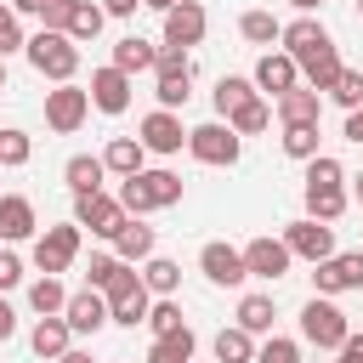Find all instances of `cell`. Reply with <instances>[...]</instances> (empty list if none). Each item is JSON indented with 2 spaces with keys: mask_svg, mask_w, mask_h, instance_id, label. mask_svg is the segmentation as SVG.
I'll list each match as a JSON object with an SVG mask.
<instances>
[{
  "mask_svg": "<svg viewBox=\"0 0 363 363\" xmlns=\"http://www.w3.org/2000/svg\"><path fill=\"white\" fill-rule=\"evenodd\" d=\"M125 216H147V210H170L182 204V176L176 170H136V176H119V193Z\"/></svg>",
  "mask_w": 363,
  "mask_h": 363,
  "instance_id": "6da1fadb",
  "label": "cell"
},
{
  "mask_svg": "<svg viewBox=\"0 0 363 363\" xmlns=\"http://www.w3.org/2000/svg\"><path fill=\"white\" fill-rule=\"evenodd\" d=\"M23 57H28V68H34L40 79H51V85H62V79L79 74V45H74L68 34H57V28H40L34 40H23Z\"/></svg>",
  "mask_w": 363,
  "mask_h": 363,
  "instance_id": "7a4b0ae2",
  "label": "cell"
},
{
  "mask_svg": "<svg viewBox=\"0 0 363 363\" xmlns=\"http://www.w3.org/2000/svg\"><path fill=\"white\" fill-rule=\"evenodd\" d=\"M102 301H108V323H119V329L147 323V306H153V295H147L142 272H130V261H125V267L102 284Z\"/></svg>",
  "mask_w": 363,
  "mask_h": 363,
  "instance_id": "3957f363",
  "label": "cell"
},
{
  "mask_svg": "<svg viewBox=\"0 0 363 363\" xmlns=\"http://www.w3.org/2000/svg\"><path fill=\"white\" fill-rule=\"evenodd\" d=\"M40 17H45V28L68 34L74 45H79V40H96V34H102V23H108V11H102L96 0H45V6H40Z\"/></svg>",
  "mask_w": 363,
  "mask_h": 363,
  "instance_id": "277c9868",
  "label": "cell"
},
{
  "mask_svg": "<svg viewBox=\"0 0 363 363\" xmlns=\"http://www.w3.org/2000/svg\"><path fill=\"white\" fill-rule=\"evenodd\" d=\"M301 335H306L318 352H335V346L352 335V323H346V312H340L329 295H312V301L301 306Z\"/></svg>",
  "mask_w": 363,
  "mask_h": 363,
  "instance_id": "5b68a950",
  "label": "cell"
},
{
  "mask_svg": "<svg viewBox=\"0 0 363 363\" xmlns=\"http://www.w3.org/2000/svg\"><path fill=\"white\" fill-rule=\"evenodd\" d=\"M187 153H193L199 164H238V153H244V136H238L233 125L210 119V125H193V130H187Z\"/></svg>",
  "mask_w": 363,
  "mask_h": 363,
  "instance_id": "8992f818",
  "label": "cell"
},
{
  "mask_svg": "<svg viewBox=\"0 0 363 363\" xmlns=\"http://www.w3.org/2000/svg\"><path fill=\"white\" fill-rule=\"evenodd\" d=\"M85 113H91V91H79L74 79H62L57 91H45V125L57 136H74L85 125Z\"/></svg>",
  "mask_w": 363,
  "mask_h": 363,
  "instance_id": "52a82bcc",
  "label": "cell"
},
{
  "mask_svg": "<svg viewBox=\"0 0 363 363\" xmlns=\"http://www.w3.org/2000/svg\"><path fill=\"white\" fill-rule=\"evenodd\" d=\"M79 221H62V227H45L40 238H34V267L40 272H68L74 267V255H79Z\"/></svg>",
  "mask_w": 363,
  "mask_h": 363,
  "instance_id": "ba28073f",
  "label": "cell"
},
{
  "mask_svg": "<svg viewBox=\"0 0 363 363\" xmlns=\"http://www.w3.org/2000/svg\"><path fill=\"white\" fill-rule=\"evenodd\" d=\"M74 221L91 227L96 238H113L119 221H125V204H119L113 193H102V187H96V193H74Z\"/></svg>",
  "mask_w": 363,
  "mask_h": 363,
  "instance_id": "9c48e42d",
  "label": "cell"
},
{
  "mask_svg": "<svg viewBox=\"0 0 363 363\" xmlns=\"http://www.w3.org/2000/svg\"><path fill=\"white\" fill-rule=\"evenodd\" d=\"M312 284H318V295H346V289H363V250L357 255H323V261H312Z\"/></svg>",
  "mask_w": 363,
  "mask_h": 363,
  "instance_id": "30bf717a",
  "label": "cell"
},
{
  "mask_svg": "<svg viewBox=\"0 0 363 363\" xmlns=\"http://www.w3.org/2000/svg\"><path fill=\"white\" fill-rule=\"evenodd\" d=\"M284 250H289V255H301V261H323V255H335V227H329V221L301 216V221H289V227H284Z\"/></svg>",
  "mask_w": 363,
  "mask_h": 363,
  "instance_id": "8fae6325",
  "label": "cell"
},
{
  "mask_svg": "<svg viewBox=\"0 0 363 363\" xmlns=\"http://www.w3.org/2000/svg\"><path fill=\"white\" fill-rule=\"evenodd\" d=\"M199 272H204L210 284H221V289H238V284L250 278V272H244V250H233V244H221V238L199 250Z\"/></svg>",
  "mask_w": 363,
  "mask_h": 363,
  "instance_id": "7c38bea8",
  "label": "cell"
},
{
  "mask_svg": "<svg viewBox=\"0 0 363 363\" xmlns=\"http://www.w3.org/2000/svg\"><path fill=\"white\" fill-rule=\"evenodd\" d=\"M204 28H210V17H204V6L199 0H176L170 11H164V45H199L204 40Z\"/></svg>",
  "mask_w": 363,
  "mask_h": 363,
  "instance_id": "4fadbf2b",
  "label": "cell"
},
{
  "mask_svg": "<svg viewBox=\"0 0 363 363\" xmlns=\"http://www.w3.org/2000/svg\"><path fill=\"white\" fill-rule=\"evenodd\" d=\"M250 85L267 91V96H284V91L301 85V62H295L289 51H267V57L255 62V79H250Z\"/></svg>",
  "mask_w": 363,
  "mask_h": 363,
  "instance_id": "5bb4252c",
  "label": "cell"
},
{
  "mask_svg": "<svg viewBox=\"0 0 363 363\" xmlns=\"http://www.w3.org/2000/svg\"><path fill=\"white\" fill-rule=\"evenodd\" d=\"M289 261H295V255L284 250V238H250V244H244V272H250V278H272V284H278V278L289 272Z\"/></svg>",
  "mask_w": 363,
  "mask_h": 363,
  "instance_id": "9a60e30c",
  "label": "cell"
},
{
  "mask_svg": "<svg viewBox=\"0 0 363 363\" xmlns=\"http://www.w3.org/2000/svg\"><path fill=\"white\" fill-rule=\"evenodd\" d=\"M278 40H284V51H289L295 62H306V57H312V51H323V45H335V40H329V28H323L312 11H301L295 23H284V34H278Z\"/></svg>",
  "mask_w": 363,
  "mask_h": 363,
  "instance_id": "2e32d148",
  "label": "cell"
},
{
  "mask_svg": "<svg viewBox=\"0 0 363 363\" xmlns=\"http://www.w3.org/2000/svg\"><path fill=\"white\" fill-rule=\"evenodd\" d=\"M147 153H182V142H187V130H182V119L170 113V108H153L147 119H142V136H136Z\"/></svg>",
  "mask_w": 363,
  "mask_h": 363,
  "instance_id": "e0dca14e",
  "label": "cell"
},
{
  "mask_svg": "<svg viewBox=\"0 0 363 363\" xmlns=\"http://www.w3.org/2000/svg\"><path fill=\"white\" fill-rule=\"evenodd\" d=\"M91 108H102V113H125V108H130V74H119L113 62L96 68V74H91Z\"/></svg>",
  "mask_w": 363,
  "mask_h": 363,
  "instance_id": "ac0fdd59",
  "label": "cell"
},
{
  "mask_svg": "<svg viewBox=\"0 0 363 363\" xmlns=\"http://www.w3.org/2000/svg\"><path fill=\"white\" fill-rule=\"evenodd\" d=\"M62 318H68V329L74 335H96L102 323H108V301H102V289H79V295H68V306H62Z\"/></svg>",
  "mask_w": 363,
  "mask_h": 363,
  "instance_id": "d6986e66",
  "label": "cell"
},
{
  "mask_svg": "<svg viewBox=\"0 0 363 363\" xmlns=\"http://www.w3.org/2000/svg\"><path fill=\"white\" fill-rule=\"evenodd\" d=\"M34 233H40L34 204H28L23 193H0V238H6V244H23V238H34Z\"/></svg>",
  "mask_w": 363,
  "mask_h": 363,
  "instance_id": "ffe728a7",
  "label": "cell"
},
{
  "mask_svg": "<svg viewBox=\"0 0 363 363\" xmlns=\"http://www.w3.org/2000/svg\"><path fill=\"white\" fill-rule=\"evenodd\" d=\"M272 102H278L284 125H318V113H323V91H312V85H295V91H284Z\"/></svg>",
  "mask_w": 363,
  "mask_h": 363,
  "instance_id": "44dd1931",
  "label": "cell"
},
{
  "mask_svg": "<svg viewBox=\"0 0 363 363\" xmlns=\"http://www.w3.org/2000/svg\"><path fill=\"white\" fill-rule=\"evenodd\" d=\"M153 244H159V238H153V227H142V216H125V221H119V233H113V255H119V261H130V267H136V261H147V255H153Z\"/></svg>",
  "mask_w": 363,
  "mask_h": 363,
  "instance_id": "7402d4cb",
  "label": "cell"
},
{
  "mask_svg": "<svg viewBox=\"0 0 363 363\" xmlns=\"http://www.w3.org/2000/svg\"><path fill=\"white\" fill-rule=\"evenodd\" d=\"M68 335H74V329H68V318H62V312H51V318H40V323H34V335H28V346H34V357H45V363H57V357L68 352Z\"/></svg>",
  "mask_w": 363,
  "mask_h": 363,
  "instance_id": "603a6c76",
  "label": "cell"
},
{
  "mask_svg": "<svg viewBox=\"0 0 363 363\" xmlns=\"http://www.w3.org/2000/svg\"><path fill=\"white\" fill-rule=\"evenodd\" d=\"M193 346H199V335L182 323V329H170V335H153L147 363H193Z\"/></svg>",
  "mask_w": 363,
  "mask_h": 363,
  "instance_id": "cb8c5ba5",
  "label": "cell"
},
{
  "mask_svg": "<svg viewBox=\"0 0 363 363\" xmlns=\"http://www.w3.org/2000/svg\"><path fill=\"white\" fill-rule=\"evenodd\" d=\"M227 125H233L238 136H261V130L272 125V108H267V96H261V91H255V96H244V102L227 113Z\"/></svg>",
  "mask_w": 363,
  "mask_h": 363,
  "instance_id": "d4e9b609",
  "label": "cell"
},
{
  "mask_svg": "<svg viewBox=\"0 0 363 363\" xmlns=\"http://www.w3.org/2000/svg\"><path fill=\"white\" fill-rule=\"evenodd\" d=\"M142 159H147V147H142L136 136H113V142L102 147V164H108L113 176H136V170H142Z\"/></svg>",
  "mask_w": 363,
  "mask_h": 363,
  "instance_id": "484cf974",
  "label": "cell"
},
{
  "mask_svg": "<svg viewBox=\"0 0 363 363\" xmlns=\"http://www.w3.org/2000/svg\"><path fill=\"white\" fill-rule=\"evenodd\" d=\"M102 176H108V164H102L96 153H74V159L62 164V182H68L74 193H96V187H102Z\"/></svg>",
  "mask_w": 363,
  "mask_h": 363,
  "instance_id": "4316f807",
  "label": "cell"
},
{
  "mask_svg": "<svg viewBox=\"0 0 363 363\" xmlns=\"http://www.w3.org/2000/svg\"><path fill=\"white\" fill-rule=\"evenodd\" d=\"M346 204H352L346 187H306V216H312V221H329V227H335V221L346 216Z\"/></svg>",
  "mask_w": 363,
  "mask_h": 363,
  "instance_id": "83f0119b",
  "label": "cell"
},
{
  "mask_svg": "<svg viewBox=\"0 0 363 363\" xmlns=\"http://www.w3.org/2000/svg\"><path fill=\"white\" fill-rule=\"evenodd\" d=\"M340 68H346V62H340V51H335V45H323V51H312V57L301 62V79H306L312 91H329Z\"/></svg>",
  "mask_w": 363,
  "mask_h": 363,
  "instance_id": "f1b7e54d",
  "label": "cell"
},
{
  "mask_svg": "<svg viewBox=\"0 0 363 363\" xmlns=\"http://www.w3.org/2000/svg\"><path fill=\"white\" fill-rule=\"evenodd\" d=\"M153 51H159V45H147L142 34H125V40L113 45V68H119V74H142V68H153Z\"/></svg>",
  "mask_w": 363,
  "mask_h": 363,
  "instance_id": "f546056e",
  "label": "cell"
},
{
  "mask_svg": "<svg viewBox=\"0 0 363 363\" xmlns=\"http://www.w3.org/2000/svg\"><path fill=\"white\" fill-rule=\"evenodd\" d=\"M142 284H147V295H176L182 289V267L164 261V255H147L142 261Z\"/></svg>",
  "mask_w": 363,
  "mask_h": 363,
  "instance_id": "4dcf8cb0",
  "label": "cell"
},
{
  "mask_svg": "<svg viewBox=\"0 0 363 363\" xmlns=\"http://www.w3.org/2000/svg\"><path fill=\"white\" fill-rule=\"evenodd\" d=\"M28 306H34L40 318H51V312H62V306H68V289L57 284V272H45V278H34V284H28Z\"/></svg>",
  "mask_w": 363,
  "mask_h": 363,
  "instance_id": "1f68e13d",
  "label": "cell"
},
{
  "mask_svg": "<svg viewBox=\"0 0 363 363\" xmlns=\"http://www.w3.org/2000/svg\"><path fill=\"white\" fill-rule=\"evenodd\" d=\"M272 318H278L272 295H244V301H238V329H250V335H267V329H272Z\"/></svg>",
  "mask_w": 363,
  "mask_h": 363,
  "instance_id": "d6a6232c",
  "label": "cell"
},
{
  "mask_svg": "<svg viewBox=\"0 0 363 363\" xmlns=\"http://www.w3.org/2000/svg\"><path fill=\"white\" fill-rule=\"evenodd\" d=\"M216 363H255V340H250V329H221L216 335Z\"/></svg>",
  "mask_w": 363,
  "mask_h": 363,
  "instance_id": "836d02e7",
  "label": "cell"
},
{
  "mask_svg": "<svg viewBox=\"0 0 363 363\" xmlns=\"http://www.w3.org/2000/svg\"><path fill=\"white\" fill-rule=\"evenodd\" d=\"M28 159H34V136L17 130V125H6L0 130V170H23Z\"/></svg>",
  "mask_w": 363,
  "mask_h": 363,
  "instance_id": "e575fe53",
  "label": "cell"
},
{
  "mask_svg": "<svg viewBox=\"0 0 363 363\" xmlns=\"http://www.w3.org/2000/svg\"><path fill=\"white\" fill-rule=\"evenodd\" d=\"M187 85H193V68H170V74H159V85H153L159 108H170V113H176V108H182V102L193 96Z\"/></svg>",
  "mask_w": 363,
  "mask_h": 363,
  "instance_id": "d590c367",
  "label": "cell"
},
{
  "mask_svg": "<svg viewBox=\"0 0 363 363\" xmlns=\"http://www.w3.org/2000/svg\"><path fill=\"white\" fill-rule=\"evenodd\" d=\"M238 34H244L250 45H272V40L284 34V23H278L272 11H244V17H238Z\"/></svg>",
  "mask_w": 363,
  "mask_h": 363,
  "instance_id": "8d00e7d4",
  "label": "cell"
},
{
  "mask_svg": "<svg viewBox=\"0 0 363 363\" xmlns=\"http://www.w3.org/2000/svg\"><path fill=\"white\" fill-rule=\"evenodd\" d=\"M323 96H329V102H340L346 113H352V108H363V68H340V74H335V85H329Z\"/></svg>",
  "mask_w": 363,
  "mask_h": 363,
  "instance_id": "74e56055",
  "label": "cell"
},
{
  "mask_svg": "<svg viewBox=\"0 0 363 363\" xmlns=\"http://www.w3.org/2000/svg\"><path fill=\"white\" fill-rule=\"evenodd\" d=\"M346 182V164L335 153H312L306 159V187H340Z\"/></svg>",
  "mask_w": 363,
  "mask_h": 363,
  "instance_id": "f35d334b",
  "label": "cell"
},
{
  "mask_svg": "<svg viewBox=\"0 0 363 363\" xmlns=\"http://www.w3.org/2000/svg\"><path fill=\"white\" fill-rule=\"evenodd\" d=\"M244 96H255V85H250V79H238V74H221V79H216V113H221V119H227Z\"/></svg>",
  "mask_w": 363,
  "mask_h": 363,
  "instance_id": "ab89813d",
  "label": "cell"
},
{
  "mask_svg": "<svg viewBox=\"0 0 363 363\" xmlns=\"http://www.w3.org/2000/svg\"><path fill=\"white\" fill-rule=\"evenodd\" d=\"M284 153L306 164V159L318 153V125H284Z\"/></svg>",
  "mask_w": 363,
  "mask_h": 363,
  "instance_id": "60d3db41",
  "label": "cell"
},
{
  "mask_svg": "<svg viewBox=\"0 0 363 363\" xmlns=\"http://www.w3.org/2000/svg\"><path fill=\"white\" fill-rule=\"evenodd\" d=\"M147 329H153V335H170V329H182V306H176V295H159V301L147 306Z\"/></svg>",
  "mask_w": 363,
  "mask_h": 363,
  "instance_id": "b9f144b4",
  "label": "cell"
},
{
  "mask_svg": "<svg viewBox=\"0 0 363 363\" xmlns=\"http://www.w3.org/2000/svg\"><path fill=\"white\" fill-rule=\"evenodd\" d=\"M255 363H301V346L284 340V335H272L267 346H255Z\"/></svg>",
  "mask_w": 363,
  "mask_h": 363,
  "instance_id": "7bdbcfd3",
  "label": "cell"
},
{
  "mask_svg": "<svg viewBox=\"0 0 363 363\" xmlns=\"http://www.w3.org/2000/svg\"><path fill=\"white\" fill-rule=\"evenodd\" d=\"M11 51H23V23L11 6H0V57H11Z\"/></svg>",
  "mask_w": 363,
  "mask_h": 363,
  "instance_id": "ee69618b",
  "label": "cell"
},
{
  "mask_svg": "<svg viewBox=\"0 0 363 363\" xmlns=\"http://www.w3.org/2000/svg\"><path fill=\"white\" fill-rule=\"evenodd\" d=\"M119 267H125L119 255H91V267H85V284H91V289H102V284H108Z\"/></svg>",
  "mask_w": 363,
  "mask_h": 363,
  "instance_id": "f6af8a7d",
  "label": "cell"
},
{
  "mask_svg": "<svg viewBox=\"0 0 363 363\" xmlns=\"http://www.w3.org/2000/svg\"><path fill=\"white\" fill-rule=\"evenodd\" d=\"M17 284H23V261H17L11 250H0V295H6V289H17Z\"/></svg>",
  "mask_w": 363,
  "mask_h": 363,
  "instance_id": "bcb514c9",
  "label": "cell"
},
{
  "mask_svg": "<svg viewBox=\"0 0 363 363\" xmlns=\"http://www.w3.org/2000/svg\"><path fill=\"white\" fill-rule=\"evenodd\" d=\"M335 363H363V335H346L335 346Z\"/></svg>",
  "mask_w": 363,
  "mask_h": 363,
  "instance_id": "7dc6e473",
  "label": "cell"
},
{
  "mask_svg": "<svg viewBox=\"0 0 363 363\" xmlns=\"http://www.w3.org/2000/svg\"><path fill=\"white\" fill-rule=\"evenodd\" d=\"M136 6H142V0H102L108 17H136Z\"/></svg>",
  "mask_w": 363,
  "mask_h": 363,
  "instance_id": "c3c4849f",
  "label": "cell"
},
{
  "mask_svg": "<svg viewBox=\"0 0 363 363\" xmlns=\"http://www.w3.org/2000/svg\"><path fill=\"white\" fill-rule=\"evenodd\" d=\"M346 142H357V147H363V108H352V113H346Z\"/></svg>",
  "mask_w": 363,
  "mask_h": 363,
  "instance_id": "681fc988",
  "label": "cell"
},
{
  "mask_svg": "<svg viewBox=\"0 0 363 363\" xmlns=\"http://www.w3.org/2000/svg\"><path fill=\"white\" fill-rule=\"evenodd\" d=\"M11 335H17V312H11L6 295H0V340H11Z\"/></svg>",
  "mask_w": 363,
  "mask_h": 363,
  "instance_id": "f907efd6",
  "label": "cell"
},
{
  "mask_svg": "<svg viewBox=\"0 0 363 363\" xmlns=\"http://www.w3.org/2000/svg\"><path fill=\"white\" fill-rule=\"evenodd\" d=\"M57 363H91V352H85V346H68V352H62Z\"/></svg>",
  "mask_w": 363,
  "mask_h": 363,
  "instance_id": "816d5d0a",
  "label": "cell"
},
{
  "mask_svg": "<svg viewBox=\"0 0 363 363\" xmlns=\"http://www.w3.org/2000/svg\"><path fill=\"white\" fill-rule=\"evenodd\" d=\"M142 6H153V11H159V17H164V11H170V6H176V0H142Z\"/></svg>",
  "mask_w": 363,
  "mask_h": 363,
  "instance_id": "f5cc1de1",
  "label": "cell"
},
{
  "mask_svg": "<svg viewBox=\"0 0 363 363\" xmlns=\"http://www.w3.org/2000/svg\"><path fill=\"white\" fill-rule=\"evenodd\" d=\"M289 6H295V11H318L323 0H289Z\"/></svg>",
  "mask_w": 363,
  "mask_h": 363,
  "instance_id": "db71d44e",
  "label": "cell"
},
{
  "mask_svg": "<svg viewBox=\"0 0 363 363\" xmlns=\"http://www.w3.org/2000/svg\"><path fill=\"white\" fill-rule=\"evenodd\" d=\"M352 199H357V204H363V176H352Z\"/></svg>",
  "mask_w": 363,
  "mask_h": 363,
  "instance_id": "11a10c76",
  "label": "cell"
},
{
  "mask_svg": "<svg viewBox=\"0 0 363 363\" xmlns=\"http://www.w3.org/2000/svg\"><path fill=\"white\" fill-rule=\"evenodd\" d=\"M0 91H6V57H0Z\"/></svg>",
  "mask_w": 363,
  "mask_h": 363,
  "instance_id": "9f6ffc18",
  "label": "cell"
},
{
  "mask_svg": "<svg viewBox=\"0 0 363 363\" xmlns=\"http://www.w3.org/2000/svg\"><path fill=\"white\" fill-rule=\"evenodd\" d=\"M357 17H363V0H357Z\"/></svg>",
  "mask_w": 363,
  "mask_h": 363,
  "instance_id": "6f0895ef",
  "label": "cell"
},
{
  "mask_svg": "<svg viewBox=\"0 0 363 363\" xmlns=\"http://www.w3.org/2000/svg\"><path fill=\"white\" fill-rule=\"evenodd\" d=\"M40 6H45V0H40Z\"/></svg>",
  "mask_w": 363,
  "mask_h": 363,
  "instance_id": "680465c9",
  "label": "cell"
}]
</instances>
